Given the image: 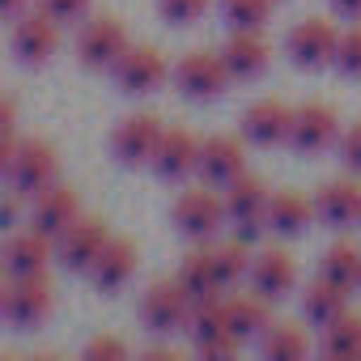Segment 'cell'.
<instances>
[{"label": "cell", "instance_id": "obj_1", "mask_svg": "<svg viewBox=\"0 0 361 361\" xmlns=\"http://www.w3.org/2000/svg\"><path fill=\"white\" fill-rule=\"evenodd\" d=\"M56 310V293L47 285V276H5L0 289V314L18 331H39Z\"/></svg>", "mask_w": 361, "mask_h": 361}, {"label": "cell", "instance_id": "obj_2", "mask_svg": "<svg viewBox=\"0 0 361 361\" xmlns=\"http://www.w3.org/2000/svg\"><path fill=\"white\" fill-rule=\"evenodd\" d=\"M5 170V183L22 196V200H35L39 192H47L51 183H60V157L47 140H22L13 149V157L0 166Z\"/></svg>", "mask_w": 361, "mask_h": 361}, {"label": "cell", "instance_id": "obj_3", "mask_svg": "<svg viewBox=\"0 0 361 361\" xmlns=\"http://www.w3.org/2000/svg\"><path fill=\"white\" fill-rule=\"evenodd\" d=\"M170 77H174L178 94L192 98V102L221 98V94L230 90V81H234V73H230V64H226L221 51H188L183 60L174 64Z\"/></svg>", "mask_w": 361, "mask_h": 361}, {"label": "cell", "instance_id": "obj_4", "mask_svg": "<svg viewBox=\"0 0 361 361\" xmlns=\"http://www.w3.org/2000/svg\"><path fill=\"white\" fill-rule=\"evenodd\" d=\"M192 298L188 289L178 285V281H157L145 289L140 298V323L153 331V336H174V331H188L192 323Z\"/></svg>", "mask_w": 361, "mask_h": 361}, {"label": "cell", "instance_id": "obj_5", "mask_svg": "<svg viewBox=\"0 0 361 361\" xmlns=\"http://www.w3.org/2000/svg\"><path fill=\"white\" fill-rule=\"evenodd\" d=\"M170 221H174V230L183 234V238H192V243H209L221 226H230V209H226V196L200 188V192H183V196L174 200Z\"/></svg>", "mask_w": 361, "mask_h": 361}, {"label": "cell", "instance_id": "obj_6", "mask_svg": "<svg viewBox=\"0 0 361 361\" xmlns=\"http://www.w3.org/2000/svg\"><path fill=\"white\" fill-rule=\"evenodd\" d=\"M285 51L298 68L319 73V68H336V51H340V30L327 18H306L289 30Z\"/></svg>", "mask_w": 361, "mask_h": 361}, {"label": "cell", "instance_id": "obj_7", "mask_svg": "<svg viewBox=\"0 0 361 361\" xmlns=\"http://www.w3.org/2000/svg\"><path fill=\"white\" fill-rule=\"evenodd\" d=\"M128 47L132 43H128V30H123L119 18H90L77 35V56L94 73H111L128 56Z\"/></svg>", "mask_w": 361, "mask_h": 361}, {"label": "cell", "instance_id": "obj_8", "mask_svg": "<svg viewBox=\"0 0 361 361\" xmlns=\"http://www.w3.org/2000/svg\"><path fill=\"white\" fill-rule=\"evenodd\" d=\"M106 243H111L106 221H98V217H77V221L56 238V264H60L64 272H90Z\"/></svg>", "mask_w": 361, "mask_h": 361}, {"label": "cell", "instance_id": "obj_9", "mask_svg": "<svg viewBox=\"0 0 361 361\" xmlns=\"http://www.w3.org/2000/svg\"><path fill=\"white\" fill-rule=\"evenodd\" d=\"M170 73H174V68L161 60L157 47H128V56L111 68L115 85H119L123 94H132V98H149V94H157V90L166 85Z\"/></svg>", "mask_w": 361, "mask_h": 361}, {"label": "cell", "instance_id": "obj_10", "mask_svg": "<svg viewBox=\"0 0 361 361\" xmlns=\"http://www.w3.org/2000/svg\"><path fill=\"white\" fill-rule=\"evenodd\" d=\"M161 136H166V128H161V119L157 115H128V119H119V128L111 132V153L123 161V166H153V153H157V145H161Z\"/></svg>", "mask_w": 361, "mask_h": 361}, {"label": "cell", "instance_id": "obj_11", "mask_svg": "<svg viewBox=\"0 0 361 361\" xmlns=\"http://www.w3.org/2000/svg\"><path fill=\"white\" fill-rule=\"evenodd\" d=\"M60 22L51 18V13H43V9H35V13H22V18H13V56L22 60V64H47L56 51H60Z\"/></svg>", "mask_w": 361, "mask_h": 361}, {"label": "cell", "instance_id": "obj_12", "mask_svg": "<svg viewBox=\"0 0 361 361\" xmlns=\"http://www.w3.org/2000/svg\"><path fill=\"white\" fill-rule=\"evenodd\" d=\"M336 140H340V115L327 102L293 106V132H289L293 153H327Z\"/></svg>", "mask_w": 361, "mask_h": 361}, {"label": "cell", "instance_id": "obj_13", "mask_svg": "<svg viewBox=\"0 0 361 361\" xmlns=\"http://www.w3.org/2000/svg\"><path fill=\"white\" fill-rule=\"evenodd\" d=\"M200 145L188 128H166L157 153H153V174L161 183H183V178L200 174Z\"/></svg>", "mask_w": 361, "mask_h": 361}, {"label": "cell", "instance_id": "obj_14", "mask_svg": "<svg viewBox=\"0 0 361 361\" xmlns=\"http://www.w3.org/2000/svg\"><path fill=\"white\" fill-rule=\"evenodd\" d=\"M0 264H5V276H47V268L56 264V238H47L39 230L9 234L5 251H0Z\"/></svg>", "mask_w": 361, "mask_h": 361}, {"label": "cell", "instance_id": "obj_15", "mask_svg": "<svg viewBox=\"0 0 361 361\" xmlns=\"http://www.w3.org/2000/svg\"><path fill=\"white\" fill-rule=\"evenodd\" d=\"M188 336H192V348L209 361V357H230L238 348L234 331H230V319H226V298L217 302H204L192 310V323H188Z\"/></svg>", "mask_w": 361, "mask_h": 361}, {"label": "cell", "instance_id": "obj_16", "mask_svg": "<svg viewBox=\"0 0 361 361\" xmlns=\"http://www.w3.org/2000/svg\"><path fill=\"white\" fill-rule=\"evenodd\" d=\"M289 132H293V106H285L276 98H259L243 111V140L247 145H259V149L289 145Z\"/></svg>", "mask_w": 361, "mask_h": 361}, {"label": "cell", "instance_id": "obj_17", "mask_svg": "<svg viewBox=\"0 0 361 361\" xmlns=\"http://www.w3.org/2000/svg\"><path fill=\"white\" fill-rule=\"evenodd\" d=\"M77 217H81V200L68 183H51L47 192H39L30 200V230L47 234V238H60Z\"/></svg>", "mask_w": 361, "mask_h": 361}, {"label": "cell", "instance_id": "obj_18", "mask_svg": "<svg viewBox=\"0 0 361 361\" xmlns=\"http://www.w3.org/2000/svg\"><path fill=\"white\" fill-rule=\"evenodd\" d=\"M247 174V149L234 136H209L200 145V178L209 188H230Z\"/></svg>", "mask_w": 361, "mask_h": 361}, {"label": "cell", "instance_id": "obj_19", "mask_svg": "<svg viewBox=\"0 0 361 361\" xmlns=\"http://www.w3.org/2000/svg\"><path fill=\"white\" fill-rule=\"evenodd\" d=\"M251 289L259 293V298H268V302H281V298H289L293 289H298V264H293V255L289 251H281V247H272V251H259L255 255V264H251Z\"/></svg>", "mask_w": 361, "mask_h": 361}, {"label": "cell", "instance_id": "obj_20", "mask_svg": "<svg viewBox=\"0 0 361 361\" xmlns=\"http://www.w3.org/2000/svg\"><path fill=\"white\" fill-rule=\"evenodd\" d=\"M314 209H319V221L331 226V230L361 226V183L357 178H331V183L319 188Z\"/></svg>", "mask_w": 361, "mask_h": 361}, {"label": "cell", "instance_id": "obj_21", "mask_svg": "<svg viewBox=\"0 0 361 361\" xmlns=\"http://www.w3.org/2000/svg\"><path fill=\"white\" fill-rule=\"evenodd\" d=\"M136 259H140V255H136V247H132L128 238H111L85 276L94 281L98 293H119V289L136 276Z\"/></svg>", "mask_w": 361, "mask_h": 361}, {"label": "cell", "instance_id": "obj_22", "mask_svg": "<svg viewBox=\"0 0 361 361\" xmlns=\"http://www.w3.org/2000/svg\"><path fill=\"white\" fill-rule=\"evenodd\" d=\"M268 234H281V238H298V234H306V226L319 217V209H314V200H306V196H298V192H272V200H268Z\"/></svg>", "mask_w": 361, "mask_h": 361}, {"label": "cell", "instance_id": "obj_23", "mask_svg": "<svg viewBox=\"0 0 361 361\" xmlns=\"http://www.w3.org/2000/svg\"><path fill=\"white\" fill-rule=\"evenodd\" d=\"M221 56H226L234 81H255L268 68V43L259 39V30H230Z\"/></svg>", "mask_w": 361, "mask_h": 361}, {"label": "cell", "instance_id": "obj_24", "mask_svg": "<svg viewBox=\"0 0 361 361\" xmlns=\"http://www.w3.org/2000/svg\"><path fill=\"white\" fill-rule=\"evenodd\" d=\"M178 285L188 289L192 306L217 302V298L226 293V285H221V276H217V259H213V251H192V255L183 259V268H178Z\"/></svg>", "mask_w": 361, "mask_h": 361}, {"label": "cell", "instance_id": "obj_25", "mask_svg": "<svg viewBox=\"0 0 361 361\" xmlns=\"http://www.w3.org/2000/svg\"><path fill=\"white\" fill-rule=\"evenodd\" d=\"M226 192V209H230V226L234 221H255V217H264L268 213V200H272V192L259 183L255 174H243V178H234L230 188H221ZM268 221V217H264Z\"/></svg>", "mask_w": 361, "mask_h": 361}, {"label": "cell", "instance_id": "obj_26", "mask_svg": "<svg viewBox=\"0 0 361 361\" xmlns=\"http://www.w3.org/2000/svg\"><path fill=\"white\" fill-rule=\"evenodd\" d=\"M226 319H230V331L238 344H251L259 340L272 323H268V298L251 293V298H226Z\"/></svg>", "mask_w": 361, "mask_h": 361}, {"label": "cell", "instance_id": "obj_27", "mask_svg": "<svg viewBox=\"0 0 361 361\" xmlns=\"http://www.w3.org/2000/svg\"><path fill=\"white\" fill-rule=\"evenodd\" d=\"M344 310H348V293H344L340 285H331V281H323V276L306 285V293H302V314H306L319 331H323L327 323H336Z\"/></svg>", "mask_w": 361, "mask_h": 361}, {"label": "cell", "instance_id": "obj_28", "mask_svg": "<svg viewBox=\"0 0 361 361\" xmlns=\"http://www.w3.org/2000/svg\"><path fill=\"white\" fill-rule=\"evenodd\" d=\"M319 353L331 357V361H357L361 357V314L344 310L336 323H327L323 340H319Z\"/></svg>", "mask_w": 361, "mask_h": 361}, {"label": "cell", "instance_id": "obj_29", "mask_svg": "<svg viewBox=\"0 0 361 361\" xmlns=\"http://www.w3.org/2000/svg\"><path fill=\"white\" fill-rule=\"evenodd\" d=\"M319 276H323V281H331V285H340L344 293L361 289V251H357L353 243H331V247L323 251Z\"/></svg>", "mask_w": 361, "mask_h": 361}, {"label": "cell", "instance_id": "obj_30", "mask_svg": "<svg viewBox=\"0 0 361 361\" xmlns=\"http://www.w3.org/2000/svg\"><path fill=\"white\" fill-rule=\"evenodd\" d=\"M259 353L268 361H298L310 353V336L298 327V323H272L264 336H259Z\"/></svg>", "mask_w": 361, "mask_h": 361}, {"label": "cell", "instance_id": "obj_31", "mask_svg": "<svg viewBox=\"0 0 361 361\" xmlns=\"http://www.w3.org/2000/svg\"><path fill=\"white\" fill-rule=\"evenodd\" d=\"M213 259H217V276H221L226 289H234L243 276H251V264H255L251 243H243V238H234L226 247H213Z\"/></svg>", "mask_w": 361, "mask_h": 361}, {"label": "cell", "instance_id": "obj_32", "mask_svg": "<svg viewBox=\"0 0 361 361\" xmlns=\"http://www.w3.org/2000/svg\"><path fill=\"white\" fill-rule=\"evenodd\" d=\"M272 13V0H221V18L230 30H264Z\"/></svg>", "mask_w": 361, "mask_h": 361}, {"label": "cell", "instance_id": "obj_33", "mask_svg": "<svg viewBox=\"0 0 361 361\" xmlns=\"http://www.w3.org/2000/svg\"><path fill=\"white\" fill-rule=\"evenodd\" d=\"M213 0H157V13L166 26H192L209 13Z\"/></svg>", "mask_w": 361, "mask_h": 361}, {"label": "cell", "instance_id": "obj_34", "mask_svg": "<svg viewBox=\"0 0 361 361\" xmlns=\"http://www.w3.org/2000/svg\"><path fill=\"white\" fill-rule=\"evenodd\" d=\"M39 9L51 13L60 26H85V22H90V9H94V0H39Z\"/></svg>", "mask_w": 361, "mask_h": 361}, {"label": "cell", "instance_id": "obj_35", "mask_svg": "<svg viewBox=\"0 0 361 361\" xmlns=\"http://www.w3.org/2000/svg\"><path fill=\"white\" fill-rule=\"evenodd\" d=\"M336 68H340V77H348V81H361V26H353L348 35H340Z\"/></svg>", "mask_w": 361, "mask_h": 361}, {"label": "cell", "instance_id": "obj_36", "mask_svg": "<svg viewBox=\"0 0 361 361\" xmlns=\"http://www.w3.org/2000/svg\"><path fill=\"white\" fill-rule=\"evenodd\" d=\"M123 357H128V344L115 336H94L85 344V361H123Z\"/></svg>", "mask_w": 361, "mask_h": 361}, {"label": "cell", "instance_id": "obj_37", "mask_svg": "<svg viewBox=\"0 0 361 361\" xmlns=\"http://www.w3.org/2000/svg\"><path fill=\"white\" fill-rule=\"evenodd\" d=\"M340 161H344L353 174H361V119L340 136Z\"/></svg>", "mask_w": 361, "mask_h": 361}, {"label": "cell", "instance_id": "obj_38", "mask_svg": "<svg viewBox=\"0 0 361 361\" xmlns=\"http://www.w3.org/2000/svg\"><path fill=\"white\" fill-rule=\"evenodd\" d=\"M18 200H22V196L9 188V192H5V204H0V221H5V230H13V226H18Z\"/></svg>", "mask_w": 361, "mask_h": 361}, {"label": "cell", "instance_id": "obj_39", "mask_svg": "<svg viewBox=\"0 0 361 361\" xmlns=\"http://www.w3.org/2000/svg\"><path fill=\"white\" fill-rule=\"evenodd\" d=\"M327 5H331V13H340L348 22H361V0H327Z\"/></svg>", "mask_w": 361, "mask_h": 361}, {"label": "cell", "instance_id": "obj_40", "mask_svg": "<svg viewBox=\"0 0 361 361\" xmlns=\"http://www.w3.org/2000/svg\"><path fill=\"white\" fill-rule=\"evenodd\" d=\"M0 9H5V18H22L26 13V0H0Z\"/></svg>", "mask_w": 361, "mask_h": 361}, {"label": "cell", "instance_id": "obj_41", "mask_svg": "<svg viewBox=\"0 0 361 361\" xmlns=\"http://www.w3.org/2000/svg\"><path fill=\"white\" fill-rule=\"evenodd\" d=\"M140 357H145V361H174V353H170V348H145Z\"/></svg>", "mask_w": 361, "mask_h": 361}]
</instances>
